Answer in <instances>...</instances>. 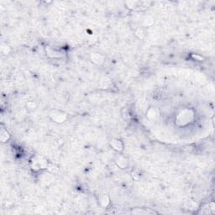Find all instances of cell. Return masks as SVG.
<instances>
[{"label":"cell","instance_id":"6da1fadb","mask_svg":"<svg viewBox=\"0 0 215 215\" xmlns=\"http://www.w3.org/2000/svg\"><path fill=\"white\" fill-rule=\"evenodd\" d=\"M33 164V169H44L47 168L48 162L43 157L36 156L34 158V160L32 161Z\"/></svg>","mask_w":215,"mask_h":215},{"label":"cell","instance_id":"7a4b0ae2","mask_svg":"<svg viewBox=\"0 0 215 215\" xmlns=\"http://www.w3.org/2000/svg\"><path fill=\"white\" fill-rule=\"evenodd\" d=\"M50 116L51 117V119L56 123H63L66 119V113L60 111H52L50 113Z\"/></svg>","mask_w":215,"mask_h":215},{"label":"cell","instance_id":"3957f363","mask_svg":"<svg viewBox=\"0 0 215 215\" xmlns=\"http://www.w3.org/2000/svg\"><path fill=\"white\" fill-rule=\"evenodd\" d=\"M91 59L95 64L97 65H101L104 61V57L99 53H93L91 56Z\"/></svg>","mask_w":215,"mask_h":215},{"label":"cell","instance_id":"277c9868","mask_svg":"<svg viewBox=\"0 0 215 215\" xmlns=\"http://www.w3.org/2000/svg\"><path fill=\"white\" fill-rule=\"evenodd\" d=\"M110 145H111V146L114 150H118V151H121L124 149V145H123L122 141L119 140H117V139L111 140Z\"/></svg>","mask_w":215,"mask_h":215},{"label":"cell","instance_id":"5b68a950","mask_svg":"<svg viewBox=\"0 0 215 215\" xmlns=\"http://www.w3.org/2000/svg\"><path fill=\"white\" fill-rule=\"evenodd\" d=\"M109 197L107 196V195H101L99 197V203L102 207H108L109 204Z\"/></svg>","mask_w":215,"mask_h":215},{"label":"cell","instance_id":"8992f818","mask_svg":"<svg viewBox=\"0 0 215 215\" xmlns=\"http://www.w3.org/2000/svg\"><path fill=\"white\" fill-rule=\"evenodd\" d=\"M116 162H117V164L119 165V167L123 169L126 168L127 166H128V160L125 159L124 157H123V156L119 157V158L117 159V160H116Z\"/></svg>","mask_w":215,"mask_h":215},{"label":"cell","instance_id":"52a82bcc","mask_svg":"<svg viewBox=\"0 0 215 215\" xmlns=\"http://www.w3.org/2000/svg\"><path fill=\"white\" fill-rule=\"evenodd\" d=\"M10 135L9 134V132L7 130H5L4 129L1 130V134H0V139L2 140V142H6L7 140L10 139Z\"/></svg>","mask_w":215,"mask_h":215},{"label":"cell","instance_id":"ba28073f","mask_svg":"<svg viewBox=\"0 0 215 215\" xmlns=\"http://www.w3.org/2000/svg\"><path fill=\"white\" fill-rule=\"evenodd\" d=\"M158 116V113H157V110L156 109H150V110L147 113V117L150 119H156V117Z\"/></svg>","mask_w":215,"mask_h":215},{"label":"cell","instance_id":"9c48e42d","mask_svg":"<svg viewBox=\"0 0 215 215\" xmlns=\"http://www.w3.org/2000/svg\"><path fill=\"white\" fill-rule=\"evenodd\" d=\"M47 169L49 170V171H51V173H54V174H56V173H57L59 171L58 167L56 166V164H52V163H49L48 164Z\"/></svg>","mask_w":215,"mask_h":215},{"label":"cell","instance_id":"30bf717a","mask_svg":"<svg viewBox=\"0 0 215 215\" xmlns=\"http://www.w3.org/2000/svg\"><path fill=\"white\" fill-rule=\"evenodd\" d=\"M135 34H136V35L137 36H139V38H143L145 36V32H144V30H143V29H138L137 30H136V32H135Z\"/></svg>","mask_w":215,"mask_h":215}]
</instances>
